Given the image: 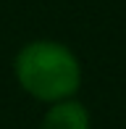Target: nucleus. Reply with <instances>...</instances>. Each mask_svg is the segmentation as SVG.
Returning a JSON list of instances; mask_svg holds the SVG:
<instances>
[{"label":"nucleus","instance_id":"obj_2","mask_svg":"<svg viewBox=\"0 0 126 129\" xmlns=\"http://www.w3.org/2000/svg\"><path fill=\"white\" fill-rule=\"evenodd\" d=\"M42 129H89V113L76 100H58L47 108Z\"/></svg>","mask_w":126,"mask_h":129},{"label":"nucleus","instance_id":"obj_1","mask_svg":"<svg viewBox=\"0 0 126 129\" xmlns=\"http://www.w3.org/2000/svg\"><path fill=\"white\" fill-rule=\"evenodd\" d=\"M16 79L32 98L45 103L68 100L79 90L82 66L76 55L60 42L37 40L16 55Z\"/></svg>","mask_w":126,"mask_h":129}]
</instances>
